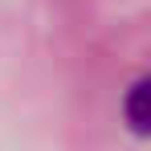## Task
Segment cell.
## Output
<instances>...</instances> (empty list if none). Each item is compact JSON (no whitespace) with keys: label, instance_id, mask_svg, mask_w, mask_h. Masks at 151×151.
<instances>
[{"label":"cell","instance_id":"1","mask_svg":"<svg viewBox=\"0 0 151 151\" xmlns=\"http://www.w3.org/2000/svg\"><path fill=\"white\" fill-rule=\"evenodd\" d=\"M127 119L135 131H147V82H135L127 94Z\"/></svg>","mask_w":151,"mask_h":151}]
</instances>
